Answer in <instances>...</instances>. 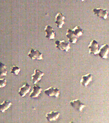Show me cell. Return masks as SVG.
<instances>
[{"instance_id": "3957f363", "label": "cell", "mask_w": 109, "mask_h": 123, "mask_svg": "<svg viewBox=\"0 0 109 123\" xmlns=\"http://www.w3.org/2000/svg\"><path fill=\"white\" fill-rule=\"evenodd\" d=\"M44 75V73L43 71L38 69H35L33 73L31 75V80L32 83L34 85L37 84L41 81Z\"/></svg>"}, {"instance_id": "5b68a950", "label": "cell", "mask_w": 109, "mask_h": 123, "mask_svg": "<svg viewBox=\"0 0 109 123\" xmlns=\"http://www.w3.org/2000/svg\"><path fill=\"white\" fill-rule=\"evenodd\" d=\"M44 93L48 97H54V98L59 97L60 94V91L59 89L53 87L47 88L44 90Z\"/></svg>"}, {"instance_id": "5bb4252c", "label": "cell", "mask_w": 109, "mask_h": 123, "mask_svg": "<svg viewBox=\"0 0 109 123\" xmlns=\"http://www.w3.org/2000/svg\"><path fill=\"white\" fill-rule=\"evenodd\" d=\"M92 81V76L90 73L83 76L80 80V83L81 85L84 87H87Z\"/></svg>"}, {"instance_id": "9c48e42d", "label": "cell", "mask_w": 109, "mask_h": 123, "mask_svg": "<svg viewBox=\"0 0 109 123\" xmlns=\"http://www.w3.org/2000/svg\"><path fill=\"white\" fill-rule=\"evenodd\" d=\"M109 53V46L108 44H104L100 48L98 55L101 58L107 59L108 58Z\"/></svg>"}, {"instance_id": "7a4b0ae2", "label": "cell", "mask_w": 109, "mask_h": 123, "mask_svg": "<svg viewBox=\"0 0 109 123\" xmlns=\"http://www.w3.org/2000/svg\"><path fill=\"white\" fill-rule=\"evenodd\" d=\"M55 44L56 48L60 50L64 51L65 52H69L71 49L70 44L69 42H66L64 40H57L55 41Z\"/></svg>"}, {"instance_id": "4fadbf2b", "label": "cell", "mask_w": 109, "mask_h": 123, "mask_svg": "<svg viewBox=\"0 0 109 123\" xmlns=\"http://www.w3.org/2000/svg\"><path fill=\"white\" fill-rule=\"evenodd\" d=\"M42 88L35 84L33 87L32 91L30 93V97L32 98H38L42 93Z\"/></svg>"}, {"instance_id": "ffe728a7", "label": "cell", "mask_w": 109, "mask_h": 123, "mask_svg": "<svg viewBox=\"0 0 109 123\" xmlns=\"http://www.w3.org/2000/svg\"><path fill=\"white\" fill-rule=\"evenodd\" d=\"M7 85V81L6 79L0 78V88H3L6 86Z\"/></svg>"}, {"instance_id": "ba28073f", "label": "cell", "mask_w": 109, "mask_h": 123, "mask_svg": "<svg viewBox=\"0 0 109 123\" xmlns=\"http://www.w3.org/2000/svg\"><path fill=\"white\" fill-rule=\"evenodd\" d=\"M65 17L62 13H57L55 17L54 22L58 28H62L65 23Z\"/></svg>"}, {"instance_id": "6da1fadb", "label": "cell", "mask_w": 109, "mask_h": 123, "mask_svg": "<svg viewBox=\"0 0 109 123\" xmlns=\"http://www.w3.org/2000/svg\"><path fill=\"white\" fill-rule=\"evenodd\" d=\"M28 56L32 60L40 61L43 59V55L39 50L31 49L28 54Z\"/></svg>"}, {"instance_id": "277c9868", "label": "cell", "mask_w": 109, "mask_h": 123, "mask_svg": "<svg viewBox=\"0 0 109 123\" xmlns=\"http://www.w3.org/2000/svg\"><path fill=\"white\" fill-rule=\"evenodd\" d=\"M88 48L90 54L94 55L98 54L99 50V43L95 39L91 41L88 46Z\"/></svg>"}, {"instance_id": "7c38bea8", "label": "cell", "mask_w": 109, "mask_h": 123, "mask_svg": "<svg viewBox=\"0 0 109 123\" xmlns=\"http://www.w3.org/2000/svg\"><path fill=\"white\" fill-rule=\"evenodd\" d=\"M31 88V86L28 83H25L20 87L18 91V94L21 97H24L28 93H29Z\"/></svg>"}, {"instance_id": "8992f818", "label": "cell", "mask_w": 109, "mask_h": 123, "mask_svg": "<svg viewBox=\"0 0 109 123\" xmlns=\"http://www.w3.org/2000/svg\"><path fill=\"white\" fill-rule=\"evenodd\" d=\"M70 104L74 109L78 112H81L86 107V105L79 99L70 101Z\"/></svg>"}, {"instance_id": "e0dca14e", "label": "cell", "mask_w": 109, "mask_h": 123, "mask_svg": "<svg viewBox=\"0 0 109 123\" xmlns=\"http://www.w3.org/2000/svg\"><path fill=\"white\" fill-rule=\"evenodd\" d=\"M8 74L7 67L6 64L0 62V76H6Z\"/></svg>"}, {"instance_id": "8fae6325", "label": "cell", "mask_w": 109, "mask_h": 123, "mask_svg": "<svg viewBox=\"0 0 109 123\" xmlns=\"http://www.w3.org/2000/svg\"><path fill=\"white\" fill-rule=\"evenodd\" d=\"M60 115V113L58 111H51L49 112L46 113V118L48 122L56 121L59 119Z\"/></svg>"}, {"instance_id": "9a60e30c", "label": "cell", "mask_w": 109, "mask_h": 123, "mask_svg": "<svg viewBox=\"0 0 109 123\" xmlns=\"http://www.w3.org/2000/svg\"><path fill=\"white\" fill-rule=\"evenodd\" d=\"M66 37L69 40V42L72 44H75L77 42L78 37L72 29H68L66 34Z\"/></svg>"}, {"instance_id": "44dd1931", "label": "cell", "mask_w": 109, "mask_h": 123, "mask_svg": "<svg viewBox=\"0 0 109 123\" xmlns=\"http://www.w3.org/2000/svg\"><path fill=\"white\" fill-rule=\"evenodd\" d=\"M81 0V1L83 2L84 1H85V0Z\"/></svg>"}, {"instance_id": "ac0fdd59", "label": "cell", "mask_w": 109, "mask_h": 123, "mask_svg": "<svg viewBox=\"0 0 109 123\" xmlns=\"http://www.w3.org/2000/svg\"><path fill=\"white\" fill-rule=\"evenodd\" d=\"M72 30L78 37V38L82 36L83 34V30L79 26H76L73 29H72Z\"/></svg>"}, {"instance_id": "2e32d148", "label": "cell", "mask_w": 109, "mask_h": 123, "mask_svg": "<svg viewBox=\"0 0 109 123\" xmlns=\"http://www.w3.org/2000/svg\"><path fill=\"white\" fill-rule=\"evenodd\" d=\"M12 105V102L10 101H5L0 104V112L4 113L6 111L11 108Z\"/></svg>"}, {"instance_id": "30bf717a", "label": "cell", "mask_w": 109, "mask_h": 123, "mask_svg": "<svg viewBox=\"0 0 109 123\" xmlns=\"http://www.w3.org/2000/svg\"><path fill=\"white\" fill-rule=\"evenodd\" d=\"M45 37L49 40L54 39L55 37V32L53 28L50 25H46L44 28Z\"/></svg>"}, {"instance_id": "52a82bcc", "label": "cell", "mask_w": 109, "mask_h": 123, "mask_svg": "<svg viewBox=\"0 0 109 123\" xmlns=\"http://www.w3.org/2000/svg\"><path fill=\"white\" fill-rule=\"evenodd\" d=\"M93 12L94 14L97 15L98 17L104 20H106L108 18L109 14L107 10L101 8H94L93 10Z\"/></svg>"}, {"instance_id": "d6986e66", "label": "cell", "mask_w": 109, "mask_h": 123, "mask_svg": "<svg viewBox=\"0 0 109 123\" xmlns=\"http://www.w3.org/2000/svg\"><path fill=\"white\" fill-rule=\"evenodd\" d=\"M21 71V68L17 66L13 65L10 70V73L12 74H14L16 76H18Z\"/></svg>"}]
</instances>
